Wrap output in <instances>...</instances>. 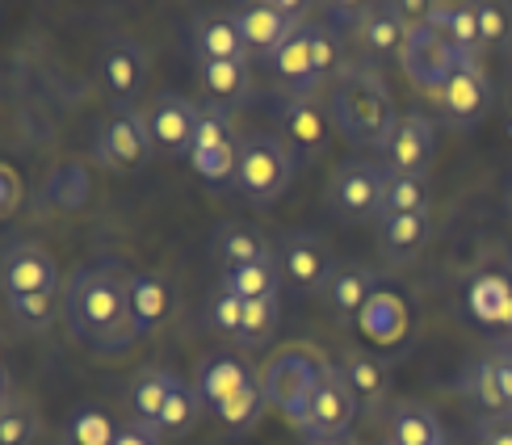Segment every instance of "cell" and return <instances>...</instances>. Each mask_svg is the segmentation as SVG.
Here are the masks:
<instances>
[{
    "mask_svg": "<svg viewBox=\"0 0 512 445\" xmlns=\"http://www.w3.org/2000/svg\"><path fill=\"white\" fill-rule=\"evenodd\" d=\"M131 273L118 257H93L63 282V324L80 345L131 315Z\"/></svg>",
    "mask_w": 512,
    "mask_h": 445,
    "instance_id": "obj_1",
    "label": "cell"
},
{
    "mask_svg": "<svg viewBox=\"0 0 512 445\" xmlns=\"http://www.w3.org/2000/svg\"><path fill=\"white\" fill-rule=\"evenodd\" d=\"M328 114L336 131L357 147H382L399 118L387 76H382V68H370V63H353V68H345L332 80Z\"/></svg>",
    "mask_w": 512,
    "mask_h": 445,
    "instance_id": "obj_2",
    "label": "cell"
},
{
    "mask_svg": "<svg viewBox=\"0 0 512 445\" xmlns=\"http://www.w3.org/2000/svg\"><path fill=\"white\" fill-rule=\"evenodd\" d=\"M324 370H328V362L315 349L282 345L261 366V391L269 399V408L282 412L294 429H303L307 416H311V399H315V387H319V378H324Z\"/></svg>",
    "mask_w": 512,
    "mask_h": 445,
    "instance_id": "obj_3",
    "label": "cell"
},
{
    "mask_svg": "<svg viewBox=\"0 0 512 445\" xmlns=\"http://www.w3.org/2000/svg\"><path fill=\"white\" fill-rule=\"evenodd\" d=\"M298 173V156L290 143L273 131H248L240 135V164H236V194L252 206H273L290 189Z\"/></svg>",
    "mask_w": 512,
    "mask_h": 445,
    "instance_id": "obj_4",
    "label": "cell"
},
{
    "mask_svg": "<svg viewBox=\"0 0 512 445\" xmlns=\"http://www.w3.org/2000/svg\"><path fill=\"white\" fill-rule=\"evenodd\" d=\"M189 164L206 185H236V164H240V135L231 126V110L227 105H202L198 118V135L189 143Z\"/></svg>",
    "mask_w": 512,
    "mask_h": 445,
    "instance_id": "obj_5",
    "label": "cell"
},
{
    "mask_svg": "<svg viewBox=\"0 0 512 445\" xmlns=\"http://www.w3.org/2000/svg\"><path fill=\"white\" fill-rule=\"evenodd\" d=\"M382 185H387V168L378 160H340L324 185V202L340 223H366L378 219L382 206Z\"/></svg>",
    "mask_w": 512,
    "mask_h": 445,
    "instance_id": "obj_6",
    "label": "cell"
},
{
    "mask_svg": "<svg viewBox=\"0 0 512 445\" xmlns=\"http://www.w3.org/2000/svg\"><path fill=\"white\" fill-rule=\"evenodd\" d=\"M152 131H147V118L135 105H118L114 114H105L97 135H93V160L101 168H114V173H131L147 156H152Z\"/></svg>",
    "mask_w": 512,
    "mask_h": 445,
    "instance_id": "obj_7",
    "label": "cell"
},
{
    "mask_svg": "<svg viewBox=\"0 0 512 445\" xmlns=\"http://www.w3.org/2000/svg\"><path fill=\"white\" fill-rule=\"evenodd\" d=\"M273 118L282 126V139L290 143V152L298 160H315L328 152V143L336 135V122L328 114V101H319L315 93H282L273 105Z\"/></svg>",
    "mask_w": 512,
    "mask_h": 445,
    "instance_id": "obj_8",
    "label": "cell"
},
{
    "mask_svg": "<svg viewBox=\"0 0 512 445\" xmlns=\"http://www.w3.org/2000/svg\"><path fill=\"white\" fill-rule=\"evenodd\" d=\"M437 152V126L429 114L408 110L399 114L387 143L378 147V164L387 173H408V177H429V164Z\"/></svg>",
    "mask_w": 512,
    "mask_h": 445,
    "instance_id": "obj_9",
    "label": "cell"
},
{
    "mask_svg": "<svg viewBox=\"0 0 512 445\" xmlns=\"http://www.w3.org/2000/svg\"><path fill=\"white\" fill-rule=\"evenodd\" d=\"M458 63H462V55H458V47L450 38H445L441 30H433V26H420V30L408 34V51H403L399 68L420 93L437 97L445 84H450V76L458 72Z\"/></svg>",
    "mask_w": 512,
    "mask_h": 445,
    "instance_id": "obj_10",
    "label": "cell"
},
{
    "mask_svg": "<svg viewBox=\"0 0 512 445\" xmlns=\"http://www.w3.org/2000/svg\"><path fill=\"white\" fill-rule=\"evenodd\" d=\"M433 101H437V114L445 126H479L492 114V101H496L483 59H462L450 84H445Z\"/></svg>",
    "mask_w": 512,
    "mask_h": 445,
    "instance_id": "obj_11",
    "label": "cell"
},
{
    "mask_svg": "<svg viewBox=\"0 0 512 445\" xmlns=\"http://www.w3.org/2000/svg\"><path fill=\"white\" fill-rule=\"evenodd\" d=\"M277 265H282V282L298 294H324L340 261H332L328 244L311 231H286V236H277Z\"/></svg>",
    "mask_w": 512,
    "mask_h": 445,
    "instance_id": "obj_12",
    "label": "cell"
},
{
    "mask_svg": "<svg viewBox=\"0 0 512 445\" xmlns=\"http://www.w3.org/2000/svg\"><path fill=\"white\" fill-rule=\"evenodd\" d=\"M0 286H5V299L13 294H63V273L42 244L17 240L5 248V261H0Z\"/></svg>",
    "mask_w": 512,
    "mask_h": 445,
    "instance_id": "obj_13",
    "label": "cell"
},
{
    "mask_svg": "<svg viewBox=\"0 0 512 445\" xmlns=\"http://www.w3.org/2000/svg\"><path fill=\"white\" fill-rule=\"evenodd\" d=\"M147 131H152V143L168 156H189V143L198 135V118H202V105L189 101L181 93H160L147 101Z\"/></svg>",
    "mask_w": 512,
    "mask_h": 445,
    "instance_id": "obj_14",
    "label": "cell"
},
{
    "mask_svg": "<svg viewBox=\"0 0 512 445\" xmlns=\"http://www.w3.org/2000/svg\"><path fill=\"white\" fill-rule=\"evenodd\" d=\"M408 21L399 17L395 0H378V5H366V13H361L357 21V47L366 51L370 68H378V63H399L403 51H408Z\"/></svg>",
    "mask_w": 512,
    "mask_h": 445,
    "instance_id": "obj_15",
    "label": "cell"
},
{
    "mask_svg": "<svg viewBox=\"0 0 512 445\" xmlns=\"http://www.w3.org/2000/svg\"><path fill=\"white\" fill-rule=\"evenodd\" d=\"M357 412H361V404H357L353 387L345 383V374H340V366H328L324 378H319V387H315L311 416H307L303 433H307V437H336V433H349V429H353V420H357Z\"/></svg>",
    "mask_w": 512,
    "mask_h": 445,
    "instance_id": "obj_16",
    "label": "cell"
},
{
    "mask_svg": "<svg viewBox=\"0 0 512 445\" xmlns=\"http://www.w3.org/2000/svg\"><path fill=\"white\" fill-rule=\"evenodd\" d=\"M261 383V370H252L240 353H215V357H206V362L198 366V395H202V404L210 412H219L223 404H231L236 395H244L248 387Z\"/></svg>",
    "mask_w": 512,
    "mask_h": 445,
    "instance_id": "obj_17",
    "label": "cell"
},
{
    "mask_svg": "<svg viewBox=\"0 0 512 445\" xmlns=\"http://www.w3.org/2000/svg\"><path fill=\"white\" fill-rule=\"evenodd\" d=\"M97 68H101V84L118 97V105H131L135 93L143 89V80H147V51L135 38L118 34V38L105 42Z\"/></svg>",
    "mask_w": 512,
    "mask_h": 445,
    "instance_id": "obj_18",
    "label": "cell"
},
{
    "mask_svg": "<svg viewBox=\"0 0 512 445\" xmlns=\"http://www.w3.org/2000/svg\"><path fill=\"white\" fill-rule=\"evenodd\" d=\"M189 47H194V59H248V42L236 26V13L231 9H210L198 13L194 26H189Z\"/></svg>",
    "mask_w": 512,
    "mask_h": 445,
    "instance_id": "obj_19",
    "label": "cell"
},
{
    "mask_svg": "<svg viewBox=\"0 0 512 445\" xmlns=\"http://www.w3.org/2000/svg\"><path fill=\"white\" fill-rule=\"evenodd\" d=\"M374 294H378V273L349 261V265H336V273L328 278L324 303L340 324H349V320H361V311L370 307Z\"/></svg>",
    "mask_w": 512,
    "mask_h": 445,
    "instance_id": "obj_20",
    "label": "cell"
},
{
    "mask_svg": "<svg viewBox=\"0 0 512 445\" xmlns=\"http://www.w3.org/2000/svg\"><path fill=\"white\" fill-rule=\"evenodd\" d=\"M236 13V26H240V34H244V42H248V51L252 55H273L282 42L303 26V21H294L282 5H240V9H231Z\"/></svg>",
    "mask_w": 512,
    "mask_h": 445,
    "instance_id": "obj_21",
    "label": "cell"
},
{
    "mask_svg": "<svg viewBox=\"0 0 512 445\" xmlns=\"http://www.w3.org/2000/svg\"><path fill=\"white\" fill-rule=\"evenodd\" d=\"M210 252H215V261L227 269H244V265H256V261H269L277 257V244H269V236L261 227H248V223H223L215 231V244H210Z\"/></svg>",
    "mask_w": 512,
    "mask_h": 445,
    "instance_id": "obj_22",
    "label": "cell"
},
{
    "mask_svg": "<svg viewBox=\"0 0 512 445\" xmlns=\"http://www.w3.org/2000/svg\"><path fill=\"white\" fill-rule=\"evenodd\" d=\"M433 240V215L429 210H420V215H395V219H378V248L382 257L403 265L420 257L424 248Z\"/></svg>",
    "mask_w": 512,
    "mask_h": 445,
    "instance_id": "obj_23",
    "label": "cell"
},
{
    "mask_svg": "<svg viewBox=\"0 0 512 445\" xmlns=\"http://www.w3.org/2000/svg\"><path fill=\"white\" fill-rule=\"evenodd\" d=\"M307 26V21H303ZM298 26L282 47H277L273 55H269V63H273V76L282 80V89L286 93H319L324 84H319V76H315V63H311V42H307V30Z\"/></svg>",
    "mask_w": 512,
    "mask_h": 445,
    "instance_id": "obj_24",
    "label": "cell"
},
{
    "mask_svg": "<svg viewBox=\"0 0 512 445\" xmlns=\"http://www.w3.org/2000/svg\"><path fill=\"white\" fill-rule=\"evenodd\" d=\"M177 387V374H168L160 366H147L135 374V383L131 391H126V408H131V425L147 429V433H156L160 425V412L168 404V395H173Z\"/></svg>",
    "mask_w": 512,
    "mask_h": 445,
    "instance_id": "obj_25",
    "label": "cell"
},
{
    "mask_svg": "<svg viewBox=\"0 0 512 445\" xmlns=\"http://www.w3.org/2000/svg\"><path fill=\"white\" fill-rule=\"evenodd\" d=\"M387 441L391 445H441L445 433H441V420L429 404L420 399H399L387 412Z\"/></svg>",
    "mask_w": 512,
    "mask_h": 445,
    "instance_id": "obj_26",
    "label": "cell"
},
{
    "mask_svg": "<svg viewBox=\"0 0 512 445\" xmlns=\"http://www.w3.org/2000/svg\"><path fill=\"white\" fill-rule=\"evenodd\" d=\"M38 408L13 378H0V445H34L38 437Z\"/></svg>",
    "mask_w": 512,
    "mask_h": 445,
    "instance_id": "obj_27",
    "label": "cell"
},
{
    "mask_svg": "<svg viewBox=\"0 0 512 445\" xmlns=\"http://www.w3.org/2000/svg\"><path fill=\"white\" fill-rule=\"evenodd\" d=\"M168 307H173V294H168V282L160 273L135 269L131 273V320L139 324V332H156L168 320Z\"/></svg>",
    "mask_w": 512,
    "mask_h": 445,
    "instance_id": "obj_28",
    "label": "cell"
},
{
    "mask_svg": "<svg viewBox=\"0 0 512 445\" xmlns=\"http://www.w3.org/2000/svg\"><path fill=\"white\" fill-rule=\"evenodd\" d=\"M198 80L202 89L215 97V105H240L252 89V72H248V59H202L198 63Z\"/></svg>",
    "mask_w": 512,
    "mask_h": 445,
    "instance_id": "obj_29",
    "label": "cell"
},
{
    "mask_svg": "<svg viewBox=\"0 0 512 445\" xmlns=\"http://www.w3.org/2000/svg\"><path fill=\"white\" fill-rule=\"evenodd\" d=\"M340 374H345V383L353 387L361 408H382V404H387V395H391V370L382 366L378 357H370V353H345Z\"/></svg>",
    "mask_w": 512,
    "mask_h": 445,
    "instance_id": "obj_30",
    "label": "cell"
},
{
    "mask_svg": "<svg viewBox=\"0 0 512 445\" xmlns=\"http://www.w3.org/2000/svg\"><path fill=\"white\" fill-rule=\"evenodd\" d=\"M462 395L471 399L475 408H483L487 416H504L508 412V399H504V387H500V366H496V353L492 357H479V362H471L462 370L458 378Z\"/></svg>",
    "mask_w": 512,
    "mask_h": 445,
    "instance_id": "obj_31",
    "label": "cell"
},
{
    "mask_svg": "<svg viewBox=\"0 0 512 445\" xmlns=\"http://www.w3.org/2000/svg\"><path fill=\"white\" fill-rule=\"evenodd\" d=\"M429 202H433L429 177L387 173V185H382V206H378V219H395V215H420V210H429Z\"/></svg>",
    "mask_w": 512,
    "mask_h": 445,
    "instance_id": "obj_32",
    "label": "cell"
},
{
    "mask_svg": "<svg viewBox=\"0 0 512 445\" xmlns=\"http://www.w3.org/2000/svg\"><path fill=\"white\" fill-rule=\"evenodd\" d=\"M219 286L240 294L244 303L277 299V290H282V265H277V257H269V261H256V265H244V269H227L219 278Z\"/></svg>",
    "mask_w": 512,
    "mask_h": 445,
    "instance_id": "obj_33",
    "label": "cell"
},
{
    "mask_svg": "<svg viewBox=\"0 0 512 445\" xmlns=\"http://www.w3.org/2000/svg\"><path fill=\"white\" fill-rule=\"evenodd\" d=\"M202 412H206V404H202L198 387H189L185 378H177V387H173V395H168V404L160 412L156 437H185V433H194Z\"/></svg>",
    "mask_w": 512,
    "mask_h": 445,
    "instance_id": "obj_34",
    "label": "cell"
},
{
    "mask_svg": "<svg viewBox=\"0 0 512 445\" xmlns=\"http://www.w3.org/2000/svg\"><path fill=\"white\" fill-rule=\"evenodd\" d=\"M42 194H47V202L59 206V210H80L93 194V177H89V168H84L80 160H68L47 177Z\"/></svg>",
    "mask_w": 512,
    "mask_h": 445,
    "instance_id": "obj_35",
    "label": "cell"
},
{
    "mask_svg": "<svg viewBox=\"0 0 512 445\" xmlns=\"http://www.w3.org/2000/svg\"><path fill=\"white\" fill-rule=\"evenodd\" d=\"M471 307L479 320L512 328V286L508 278H496V273H483V278L471 282Z\"/></svg>",
    "mask_w": 512,
    "mask_h": 445,
    "instance_id": "obj_36",
    "label": "cell"
},
{
    "mask_svg": "<svg viewBox=\"0 0 512 445\" xmlns=\"http://www.w3.org/2000/svg\"><path fill=\"white\" fill-rule=\"evenodd\" d=\"M303 30H307V42H311V63H315L319 84H332L340 72H345V47H340V34L319 17H311Z\"/></svg>",
    "mask_w": 512,
    "mask_h": 445,
    "instance_id": "obj_37",
    "label": "cell"
},
{
    "mask_svg": "<svg viewBox=\"0 0 512 445\" xmlns=\"http://www.w3.org/2000/svg\"><path fill=\"white\" fill-rule=\"evenodd\" d=\"M5 311L21 332H42L63 315V294H13L5 299Z\"/></svg>",
    "mask_w": 512,
    "mask_h": 445,
    "instance_id": "obj_38",
    "label": "cell"
},
{
    "mask_svg": "<svg viewBox=\"0 0 512 445\" xmlns=\"http://www.w3.org/2000/svg\"><path fill=\"white\" fill-rule=\"evenodd\" d=\"M118 425L110 412H101L93 404H84L68 416V429H63V445H114L118 441Z\"/></svg>",
    "mask_w": 512,
    "mask_h": 445,
    "instance_id": "obj_39",
    "label": "cell"
},
{
    "mask_svg": "<svg viewBox=\"0 0 512 445\" xmlns=\"http://www.w3.org/2000/svg\"><path fill=\"white\" fill-rule=\"evenodd\" d=\"M479 38L487 51H512V5L504 0H479Z\"/></svg>",
    "mask_w": 512,
    "mask_h": 445,
    "instance_id": "obj_40",
    "label": "cell"
},
{
    "mask_svg": "<svg viewBox=\"0 0 512 445\" xmlns=\"http://www.w3.org/2000/svg\"><path fill=\"white\" fill-rule=\"evenodd\" d=\"M361 328H366L374 341H399V332H403V303L378 290L370 299V307L361 311Z\"/></svg>",
    "mask_w": 512,
    "mask_h": 445,
    "instance_id": "obj_41",
    "label": "cell"
},
{
    "mask_svg": "<svg viewBox=\"0 0 512 445\" xmlns=\"http://www.w3.org/2000/svg\"><path fill=\"white\" fill-rule=\"evenodd\" d=\"M277 320H282V307H277V299H256V303H248L244 328H240V336H236V345H244V349L269 345V336L277 332Z\"/></svg>",
    "mask_w": 512,
    "mask_h": 445,
    "instance_id": "obj_42",
    "label": "cell"
},
{
    "mask_svg": "<svg viewBox=\"0 0 512 445\" xmlns=\"http://www.w3.org/2000/svg\"><path fill=\"white\" fill-rule=\"evenodd\" d=\"M265 408H269V399H265L261 383H256V387H248L244 395H236V399H231V404H223L215 416L223 420V425H227L231 433H248V429H256V425H261Z\"/></svg>",
    "mask_w": 512,
    "mask_h": 445,
    "instance_id": "obj_43",
    "label": "cell"
},
{
    "mask_svg": "<svg viewBox=\"0 0 512 445\" xmlns=\"http://www.w3.org/2000/svg\"><path fill=\"white\" fill-rule=\"evenodd\" d=\"M244 311H248V303L240 299V294H231V290L215 286V294H210V307H206V315H210V328L236 341L240 328H244Z\"/></svg>",
    "mask_w": 512,
    "mask_h": 445,
    "instance_id": "obj_44",
    "label": "cell"
},
{
    "mask_svg": "<svg viewBox=\"0 0 512 445\" xmlns=\"http://www.w3.org/2000/svg\"><path fill=\"white\" fill-rule=\"evenodd\" d=\"M139 324L126 315L122 324H114V328H105V332H97L93 341H84V349H93L97 357H122V353H131L135 349V341H139Z\"/></svg>",
    "mask_w": 512,
    "mask_h": 445,
    "instance_id": "obj_45",
    "label": "cell"
},
{
    "mask_svg": "<svg viewBox=\"0 0 512 445\" xmlns=\"http://www.w3.org/2000/svg\"><path fill=\"white\" fill-rule=\"evenodd\" d=\"M17 206H21V177H17L13 164H5L0 168V215L9 219Z\"/></svg>",
    "mask_w": 512,
    "mask_h": 445,
    "instance_id": "obj_46",
    "label": "cell"
},
{
    "mask_svg": "<svg viewBox=\"0 0 512 445\" xmlns=\"http://www.w3.org/2000/svg\"><path fill=\"white\" fill-rule=\"evenodd\" d=\"M479 445H512V416H487L479 425Z\"/></svg>",
    "mask_w": 512,
    "mask_h": 445,
    "instance_id": "obj_47",
    "label": "cell"
},
{
    "mask_svg": "<svg viewBox=\"0 0 512 445\" xmlns=\"http://www.w3.org/2000/svg\"><path fill=\"white\" fill-rule=\"evenodd\" d=\"M496 366H500V387H504V399H508V412H512V349L504 345L496 353Z\"/></svg>",
    "mask_w": 512,
    "mask_h": 445,
    "instance_id": "obj_48",
    "label": "cell"
},
{
    "mask_svg": "<svg viewBox=\"0 0 512 445\" xmlns=\"http://www.w3.org/2000/svg\"><path fill=\"white\" fill-rule=\"evenodd\" d=\"M114 445H160V437L147 433V429H139V425H122V433H118Z\"/></svg>",
    "mask_w": 512,
    "mask_h": 445,
    "instance_id": "obj_49",
    "label": "cell"
},
{
    "mask_svg": "<svg viewBox=\"0 0 512 445\" xmlns=\"http://www.w3.org/2000/svg\"><path fill=\"white\" fill-rule=\"evenodd\" d=\"M307 445H357L349 433H336V437H307Z\"/></svg>",
    "mask_w": 512,
    "mask_h": 445,
    "instance_id": "obj_50",
    "label": "cell"
},
{
    "mask_svg": "<svg viewBox=\"0 0 512 445\" xmlns=\"http://www.w3.org/2000/svg\"><path fill=\"white\" fill-rule=\"evenodd\" d=\"M504 118H508V131H512V84H508V93H504Z\"/></svg>",
    "mask_w": 512,
    "mask_h": 445,
    "instance_id": "obj_51",
    "label": "cell"
},
{
    "mask_svg": "<svg viewBox=\"0 0 512 445\" xmlns=\"http://www.w3.org/2000/svg\"><path fill=\"white\" fill-rule=\"evenodd\" d=\"M508 210H512V181H508Z\"/></svg>",
    "mask_w": 512,
    "mask_h": 445,
    "instance_id": "obj_52",
    "label": "cell"
},
{
    "mask_svg": "<svg viewBox=\"0 0 512 445\" xmlns=\"http://www.w3.org/2000/svg\"><path fill=\"white\" fill-rule=\"evenodd\" d=\"M508 286H512V265H508Z\"/></svg>",
    "mask_w": 512,
    "mask_h": 445,
    "instance_id": "obj_53",
    "label": "cell"
},
{
    "mask_svg": "<svg viewBox=\"0 0 512 445\" xmlns=\"http://www.w3.org/2000/svg\"><path fill=\"white\" fill-rule=\"evenodd\" d=\"M508 72H512V51H508Z\"/></svg>",
    "mask_w": 512,
    "mask_h": 445,
    "instance_id": "obj_54",
    "label": "cell"
},
{
    "mask_svg": "<svg viewBox=\"0 0 512 445\" xmlns=\"http://www.w3.org/2000/svg\"><path fill=\"white\" fill-rule=\"evenodd\" d=\"M441 445H450V441H441Z\"/></svg>",
    "mask_w": 512,
    "mask_h": 445,
    "instance_id": "obj_55",
    "label": "cell"
},
{
    "mask_svg": "<svg viewBox=\"0 0 512 445\" xmlns=\"http://www.w3.org/2000/svg\"><path fill=\"white\" fill-rule=\"evenodd\" d=\"M382 445H391V441H382Z\"/></svg>",
    "mask_w": 512,
    "mask_h": 445,
    "instance_id": "obj_56",
    "label": "cell"
},
{
    "mask_svg": "<svg viewBox=\"0 0 512 445\" xmlns=\"http://www.w3.org/2000/svg\"><path fill=\"white\" fill-rule=\"evenodd\" d=\"M508 349H512V345H508Z\"/></svg>",
    "mask_w": 512,
    "mask_h": 445,
    "instance_id": "obj_57",
    "label": "cell"
}]
</instances>
